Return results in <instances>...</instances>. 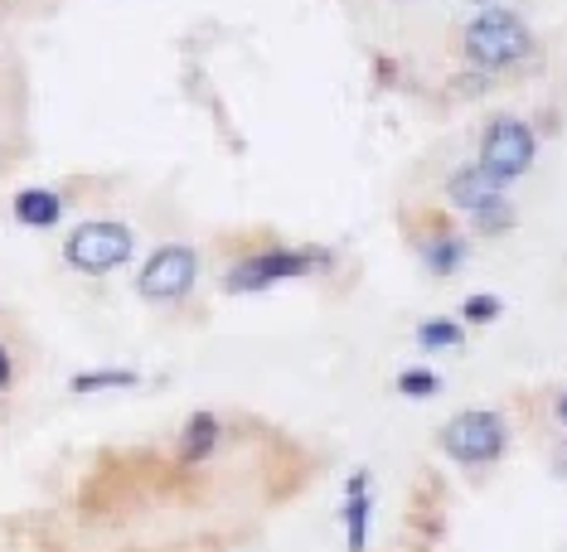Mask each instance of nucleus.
Here are the masks:
<instances>
[{"instance_id":"f257e3e1","label":"nucleus","mask_w":567,"mask_h":552,"mask_svg":"<svg viewBox=\"0 0 567 552\" xmlns=\"http://www.w3.org/2000/svg\"><path fill=\"white\" fill-rule=\"evenodd\" d=\"M456 44H461V63L489 73V79H509V73L528 69V63H538V54H544L534 24H528L519 10H509V6L475 10V15L461 24Z\"/></svg>"},{"instance_id":"f03ea898","label":"nucleus","mask_w":567,"mask_h":552,"mask_svg":"<svg viewBox=\"0 0 567 552\" xmlns=\"http://www.w3.org/2000/svg\"><path fill=\"white\" fill-rule=\"evenodd\" d=\"M330 267H334V248H320V242H306V248L272 242V248H252L234 257L224 267V291L228 296H262V291L287 287V281L326 277Z\"/></svg>"},{"instance_id":"7ed1b4c3","label":"nucleus","mask_w":567,"mask_h":552,"mask_svg":"<svg viewBox=\"0 0 567 552\" xmlns=\"http://www.w3.org/2000/svg\"><path fill=\"white\" fill-rule=\"evenodd\" d=\"M538 146H544V136H538V126L528 117H519V112H495V117H485L481 140H475V165H481L495 185L509 189L534 170Z\"/></svg>"},{"instance_id":"20e7f679","label":"nucleus","mask_w":567,"mask_h":552,"mask_svg":"<svg viewBox=\"0 0 567 552\" xmlns=\"http://www.w3.org/2000/svg\"><path fill=\"white\" fill-rule=\"evenodd\" d=\"M436 446L466 470L499 466L509 451V417L499 407H466V413H456L436 431Z\"/></svg>"},{"instance_id":"39448f33","label":"nucleus","mask_w":567,"mask_h":552,"mask_svg":"<svg viewBox=\"0 0 567 552\" xmlns=\"http://www.w3.org/2000/svg\"><path fill=\"white\" fill-rule=\"evenodd\" d=\"M136 257V228L122 218H83L63 238V262L79 277H112Z\"/></svg>"},{"instance_id":"423d86ee","label":"nucleus","mask_w":567,"mask_h":552,"mask_svg":"<svg viewBox=\"0 0 567 552\" xmlns=\"http://www.w3.org/2000/svg\"><path fill=\"white\" fill-rule=\"evenodd\" d=\"M195 287H199L195 242H161L136 272V296L151 305H179V301H189Z\"/></svg>"},{"instance_id":"0eeeda50","label":"nucleus","mask_w":567,"mask_h":552,"mask_svg":"<svg viewBox=\"0 0 567 552\" xmlns=\"http://www.w3.org/2000/svg\"><path fill=\"white\" fill-rule=\"evenodd\" d=\"M417 262H422V272H427V277L451 281L456 272H466V262H471V238L461 233V228L451 223L446 213H432L427 228L417 233Z\"/></svg>"},{"instance_id":"6e6552de","label":"nucleus","mask_w":567,"mask_h":552,"mask_svg":"<svg viewBox=\"0 0 567 552\" xmlns=\"http://www.w3.org/2000/svg\"><path fill=\"white\" fill-rule=\"evenodd\" d=\"M340 529H344V552H369V529H373V475H369V466L350 470V480H344Z\"/></svg>"},{"instance_id":"1a4fd4ad","label":"nucleus","mask_w":567,"mask_h":552,"mask_svg":"<svg viewBox=\"0 0 567 552\" xmlns=\"http://www.w3.org/2000/svg\"><path fill=\"white\" fill-rule=\"evenodd\" d=\"M218 446H224V417L204 407V413L185 417L179 441H175V456H179V466H204L209 456H218Z\"/></svg>"},{"instance_id":"9d476101","label":"nucleus","mask_w":567,"mask_h":552,"mask_svg":"<svg viewBox=\"0 0 567 552\" xmlns=\"http://www.w3.org/2000/svg\"><path fill=\"white\" fill-rule=\"evenodd\" d=\"M10 213H16L20 228L49 233V228L63 223V213H69V199H63L59 189H49V185H30V189H20V195L10 199Z\"/></svg>"},{"instance_id":"9b49d317","label":"nucleus","mask_w":567,"mask_h":552,"mask_svg":"<svg viewBox=\"0 0 567 552\" xmlns=\"http://www.w3.org/2000/svg\"><path fill=\"white\" fill-rule=\"evenodd\" d=\"M442 189H446V204H451V209H456V213H471L475 204H485L489 195H495V189H505V185H495V179H489L481 165L466 160V165H456V170L446 175Z\"/></svg>"},{"instance_id":"f8f14e48","label":"nucleus","mask_w":567,"mask_h":552,"mask_svg":"<svg viewBox=\"0 0 567 552\" xmlns=\"http://www.w3.org/2000/svg\"><path fill=\"white\" fill-rule=\"evenodd\" d=\"M466 218H471L475 238H505V233H514V223H519V204L509 199V189H495V195L485 204H475Z\"/></svg>"},{"instance_id":"ddd939ff","label":"nucleus","mask_w":567,"mask_h":552,"mask_svg":"<svg viewBox=\"0 0 567 552\" xmlns=\"http://www.w3.org/2000/svg\"><path fill=\"white\" fill-rule=\"evenodd\" d=\"M141 374L136 368H83V374L69 378V393L73 397H87V393H126L136 388Z\"/></svg>"},{"instance_id":"4468645a","label":"nucleus","mask_w":567,"mask_h":552,"mask_svg":"<svg viewBox=\"0 0 567 552\" xmlns=\"http://www.w3.org/2000/svg\"><path fill=\"white\" fill-rule=\"evenodd\" d=\"M417 344L422 350H461V344H466V325H461L456 315H427L417 325Z\"/></svg>"},{"instance_id":"2eb2a0df","label":"nucleus","mask_w":567,"mask_h":552,"mask_svg":"<svg viewBox=\"0 0 567 552\" xmlns=\"http://www.w3.org/2000/svg\"><path fill=\"white\" fill-rule=\"evenodd\" d=\"M393 388L403 393V397H412V403H427V397L442 393V374H436V368H422V364H417V368H403Z\"/></svg>"},{"instance_id":"dca6fc26","label":"nucleus","mask_w":567,"mask_h":552,"mask_svg":"<svg viewBox=\"0 0 567 552\" xmlns=\"http://www.w3.org/2000/svg\"><path fill=\"white\" fill-rule=\"evenodd\" d=\"M499 315H505V301L489 296V291H475L461 301V325H495Z\"/></svg>"},{"instance_id":"f3484780","label":"nucleus","mask_w":567,"mask_h":552,"mask_svg":"<svg viewBox=\"0 0 567 552\" xmlns=\"http://www.w3.org/2000/svg\"><path fill=\"white\" fill-rule=\"evenodd\" d=\"M495 83H499V79H489V73L466 69V63H461V73L451 79V93H461V97H485V93H495Z\"/></svg>"},{"instance_id":"a211bd4d","label":"nucleus","mask_w":567,"mask_h":552,"mask_svg":"<svg viewBox=\"0 0 567 552\" xmlns=\"http://www.w3.org/2000/svg\"><path fill=\"white\" fill-rule=\"evenodd\" d=\"M10 383H16V358H10L6 340H0V393H10Z\"/></svg>"},{"instance_id":"6ab92c4d","label":"nucleus","mask_w":567,"mask_h":552,"mask_svg":"<svg viewBox=\"0 0 567 552\" xmlns=\"http://www.w3.org/2000/svg\"><path fill=\"white\" fill-rule=\"evenodd\" d=\"M373 83L393 87V83H398V63H393V59H373Z\"/></svg>"},{"instance_id":"aec40b11","label":"nucleus","mask_w":567,"mask_h":552,"mask_svg":"<svg viewBox=\"0 0 567 552\" xmlns=\"http://www.w3.org/2000/svg\"><path fill=\"white\" fill-rule=\"evenodd\" d=\"M553 421H558V427L567 431V388H563L558 397H553Z\"/></svg>"},{"instance_id":"412c9836","label":"nucleus","mask_w":567,"mask_h":552,"mask_svg":"<svg viewBox=\"0 0 567 552\" xmlns=\"http://www.w3.org/2000/svg\"><path fill=\"white\" fill-rule=\"evenodd\" d=\"M553 475H558V480H567V441L558 446V460H553Z\"/></svg>"},{"instance_id":"4be33fe9","label":"nucleus","mask_w":567,"mask_h":552,"mask_svg":"<svg viewBox=\"0 0 567 552\" xmlns=\"http://www.w3.org/2000/svg\"><path fill=\"white\" fill-rule=\"evenodd\" d=\"M471 6H475V10H485V6H505V0H471Z\"/></svg>"}]
</instances>
